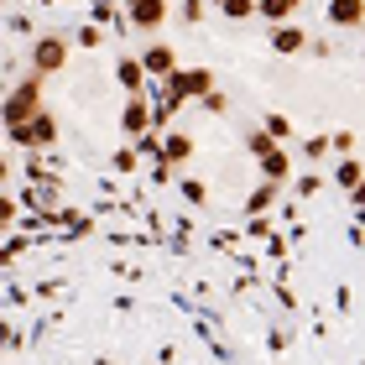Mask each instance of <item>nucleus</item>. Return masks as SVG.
Segmentation results:
<instances>
[{"label":"nucleus","mask_w":365,"mask_h":365,"mask_svg":"<svg viewBox=\"0 0 365 365\" xmlns=\"http://www.w3.org/2000/svg\"><path fill=\"white\" fill-rule=\"evenodd\" d=\"M162 157H168V162H173V168H178V162H188V157H193V141H188V136H182V130H173V136H168V141H162Z\"/></svg>","instance_id":"12"},{"label":"nucleus","mask_w":365,"mask_h":365,"mask_svg":"<svg viewBox=\"0 0 365 365\" xmlns=\"http://www.w3.org/2000/svg\"><path fill=\"white\" fill-rule=\"evenodd\" d=\"M297 47H308V37H303L297 26L277 21V31H272V53H297Z\"/></svg>","instance_id":"9"},{"label":"nucleus","mask_w":365,"mask_h":365,"mask_svg":"<svg viewBox=\"0 0 365 365\" xmlns=\"http://www.w3.org/2000/svg\"><path fill=\"white\" fill-rule=\"evenodd\" d=\"M178 16H182L188 26H198V21H204V0H182V6H178Z\"/></svg>","instance_id":"19"},{"label":"nucleus","mask_w":365,"mask_h":365,"mask_svg":"<svg viewBox=\"0 0 365 365\" xmlns=\"http://www.w3.org/2000/svg\"><path fill=\"white\" fill-rule=\"evenodd\" d=\"M214 89V73L209 68H178L173 78H168V94L173 99H204Z\"/></svg>","instance_id":"3"},{"label":"nucleus","mask_w":365,"mask_h":365,"mask_svg":"<svg viewBox=\"0 0 365 365\" xmlns=\"http://www.w3.org/2000/svg\"><path fill=\"white\" fill-rule=\"evenodd\" d=\"M329 21L334 26H360L365 21V0H329Z\"/></svg>","instance_id":"8"},{"label":"nucleus","mask_w":365,"mask_h":365,"mask_svg":"<svg viewBox=\"0 0 365 365\" xmlns=\"http://www.w3.org/2000/svg\"><path fill=\"white\" fill-rule=\"evenodd\" d=\"M89 16H94V21H115V6H110V0H94Z\"/></svg>","instance_id":"23"},{"label":"nucleus","mask_w":365,"mask_h":365,"mask_svg":"<svg viewBox=\"0 0 365 365\" xmlns=\"http://www.w3.org/2000/svg\"><path fill=\"white\" fill-rule=\"evenodd\" d=\"M11 141L16 146H53L58 141V120L42 110V115H31L26 125H11Z\"/></svg>","instance_id":"2"},{"label":"nucleus","mask_w":365,"mask_h":365,"mask_svg":"<svg viewBox=\"0 0 365 365\" xmlns=\"http://www.w3.org/2000/svg\"><path fill=\"white\" fill-rule=\"evenodd\" d=\"M115 78H120V84H125L130 94H141V78H146V63H141V58H120V63H115Z\"/></svg>","instance_id":"10"},{"label":"nucleus","mask_w":365,"mask_h":365,"mask_svg":"<svg viewBox=\"0 0 365 365\" xmlns=\"http://www.w3.org/2000/svg\"><path fill=\"white\" fill-rule=\"evenodd\" d=\"M68 63V42L63 37H37L31 42V73H58Z\"/></svg>","instance_id":"4"},{"label":"nucleus","mask_w":365,"mask_h":365,"mask_svg":"<svg viewBox=\"0 0 365 365\" xmlns=\"http://www.w3.org/2000/svg\"><path fill=\"white\" fill-rule=\"evenodd\" d=\"M141 63H146V73H157V78H173V73H178V53H173L168 42H152V47L141 53Z\"/></svg>","instance_id":"6"},{"label":"nucleus","mask_w":365,"mask_h":365,"mask_svg":"<svg viewBox=\"0 0 365 365\" xmlns=\"http://www.w3.org/2000/svg\"><path fill=\"white\" fill-rule=\"evenodd\" d=\"M230 21H245V16H261V0H225Z\"/></svg>","instance_id":"16"},{"label":"nucleus","mask_w":365,"mask_h":365,"mask_svg":"<svg viewBox=\"0 0 365 365\" xmlns=\"http://www.w3.org/2000/svg\"><path fill=\"white\" fill-rule=\"evenodd\" d=\"M261 173H267L272 182H287V178H292V157L277 146V152H267V157H261Z\"/></svg>","instance_id":"11"},{"label":"nucleus","mask_w":365,"mask_h":365,"mask_svg":"<svg viewBox=\"0 0 365 365\" xmlns=\"http://www.w3.org/2000/svg\"><path fill=\"white\" fill-rule=\"evenodd\" d=\"M329 141H334V136H329ZM329 141H324V136H308V141H303V152H308L313 162H319V157L329 152Z\"/></svg>","instance_id":"20"},{"label":"nucleus","mask_w":365,"mask_h":365,"mask_svg":"<svg viewBox=\"0 0 365 365\" xmlns=\"http://www.w3.org/2000/svg\"><path fill=\"white\" fill-rule=\"evenodd\" d=\"M334 182H339V188H360V182H365V173H360V162H339V173H334Z\"/></svg>","instance_id":"15"},{"label":"nucleus","mask_w":365,"mask_h":365,"mask_svg":"<svg viewBox=\"0 0 365 365\" xmlns=\"http://www.w3.org/2000/svg\"><path fill=\"white\" fill-rule=\"evenodd\" d=\"M267 130L277 141H292V120H287V115H267Z\"/></svg>","instance_id":"17"},{"label":"nucleus","mask_w":365,"mask_h":365,"mask_svg":"<svg viewBox=\"0 0 365 365\" xmlns=\"http://www.w3.org/2000/svg\"><path fill=\"white\" fill-rule=\"evenodd\" d=\"M31 115H42V73H31L26 84H16L6 99V125H26Z\"/></svg>","instance_id":"1"},{"label":"nucleus","mask_w":365,"mask_h":365,"mask_svg":"<svg viewBox=\"0 0 365 365\" xmlns=\"http://www.w3.org/2000/svg\"><path fill=\"white\" fill-rule=\"evenodd\" d=\"M355 204H360V209H365V182H360V188H355Z\"/></svg>","instance_id":"27"},{"label":"nucleus","mask_w":365,"mask_h":365,"mask_svg":"<svg viewBox=\"0 0 365 365\" xmlns=\"http://www.w3.org/2000/svg\"><path fill=\"white\" fill-rule=\"evenodd\" d=\"M297 193L313 198V193H319V178H313V173H308V178H297Z\"/></svg>","instance_id":"25"},{"label":"nucleus","mask_w":365,"mask_h":365,"mask_svg":"<svg viewBox=\"0 0 365 365\" xmlns=\"http://www.w3.org/2000/svg\"><path fill=\"white\" fill-rule=\"evenodd\" d=\"M204 105H209L214 115H225V110H230V99H225V94H214V89H209V94H204Z\"/></svg>","instance_id":"24"},{"label":"nucleus","mask_w":365,"mask_h":365,"mask_svg":"<svg viewBox=\"0 0 365 365\" xmlns=\"http://www.w3.org/2000/svg\"><path fill=\"white\" fill-rule=\"evenodd\" d=\"M272 193H277V182L267 178V188H256V193H251V204H245V209H251V214H261V209L272 204Z\"/></svg>","instance_id":"18"},{"label":"nucleus","mask_w":365,"mask_h":365,"mask_svg":"<svg viewBox=\"0 0 365 365\" xmlns=\"http://www.w3.org/2000/svg\"><path fill=\"white\" fill-rule=\"evenodd\" d=\"M297 6H303V0H261V16H267V21H287Z\"/></svg>","instance_id":"14"},{"label":"nucleus","mask_w":365,"mask_h":365,"mask_svg":"<svg viewBox=\"0 0 365 365\" xmlns=\"http://www.w3.org/2000/svg\"><path fill=\"white\" fill-rule=\"evenodd\" d=\"M245 152H251V157H267V152H277V136H272L267 125H261V130H245Z\"/></svg>","instance_id":"13"},{"label":"nucleus","mask_w":365,"mask_h":365,"mask_svg":"<svg viewBox=\"0 0 365 365\" xmlns=\"http://www.w3.org/2000/svg\"><path fill=\"white\" fill-rule=\"evenodd\" d=\"M334 152H339V157L355 152V130H339V136H334Z\"/></svg>","instance_id":"21"},{"label":"nucleus","mask_w":365,"mask_h":365,"mask_svg":"<svg viewBox=\"0 0 365 365\" xmlns=\"http://www.w3.org/2000/svg\"><path fill=\"white\" fill-rule=\"evenodd\" d=\"M115 168H120V173H136V152H125V146H120V152H115Z\"/></svg>","instance_id":"22"},{"label":"nucleus","mask_w":365,"mask_h":365,"mask_svg":"<svg viewBox=\"0 0 365 365\" xmlns=\"http://www.w3.org/2000/svg\"><path fill=\"white\" fill-rule=\"evenodd\" d=\"M120 120H125V130H130V136H141L146 125H157V120H152V110H146V99H141V94H130V99H125Z\"/></svg>","instance_id":"7"},{"label":"nucleus","mask_w":365,"mask_h":365,"mask_svg":"<svg viewBox=\"0 0 365 365\" xmlns=\"http://www.w3.org/2000/svg\"><path fill=\"white\" fill-rule=\"evenodd\" d=\"M125 6H130V26L141 31H157L168 21V0H125Z\"/></svg>","instance_id":"5"},{"label":"nucleus","mask_w":365,"mask_h":365,"mask_svg":"<svg viewBox=\"0 0 365 365\" xmlns=\"http://www.w3.org/2000/svg\"><path fill=\"white\" fill-rule=\"evenodd\" d=\"M78 47H99V26H84V31H78Z\"/></svg>","instance_id":"26"}]
</instances>
